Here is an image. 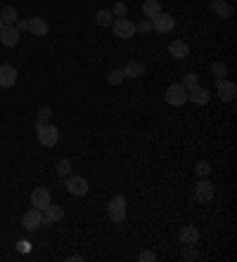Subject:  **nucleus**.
Returning <instances> with one entry per match:
<instances>
[{"label": "nucleus", "instance_id": "obj_21", "mask_svg": "<svg viewBox=\"0 0 237 262\" xmlns=\"http://www.w3.org/2000/svg\"><path fill=\"white\" fill-rule=\"evenodd\" d=\"M159 12H162V3H159V0H145V3H143V14H145V19L154 17V14H159Z\"/></svg>", "mask_w": 237, "mask_h": 262}, {"label": "nucleus", "instance_id": "obj_7", "mask_svg": "<svg viewBox=\"0 0 237 262\" xmlns=\"http://www.w3.org/2000/svg\"><path fill=\"white\" fill-rule=\"evenodd\" d=\"M150 24H152V29L159 31V33H169V31H173L175 19L166 12H159V14H154V17H150Z\"/></svg>", "mask_w": 237, "mask_h": 262}, {"label": "nucleus", "instance_id": "obj_22", "mask_svg": "<svg viewBox=\"0 0 237 262\" xmlns=\"http://www.w3.org/2000/svg\"><path fill=\"white\" fill-rule=\"evenodd\" d=\"M95 21H97L100 26H112V21H114L112 10H100V12L95 14Z\"/></svg>", "mask_w": 237, "mask_h": 262}, {"label": "nucleus", "instance_id": "obj_30", "mask_svg": "<svg viewBox=\"0 0 237 262\" xmlns=\"http://www.w3.org/2000/svg\"><path fill=\"white\" fill-rule=\"evenodd\" d=\"M112 14H114V17H126V14H128V7H126V3H116V5L112 7Z\"/></svg>", "mask_w": 237, "mask_h": 262}, {"label": "nucleus", "instance_id": "obj_13", "mask_svg": "<svg viewBox=\"0 0 237 262\" xmlns=\"http://www.w3.org/2000/svg\"><path fill=\"white\" fill-rule=\"evenodd\" d=\"M211 99V95H209V90L206 88H202V85H194V88H190L187 90V102H192V104H206Z\"/></svg>", "mask_w": 237, "mask_h": 262}, {"label": "nucleus", "instance_id": "obj_35", "mask_svg": "<svg viewBox=\"0 0 237 262\" xmlns=\"http://www.w3.org/2000/svg\"><path fill=\"white\" fill-rule=\"evenodd\" d=\"M81 260H83L81 255H71V257H69V262H81Z\"/></svg>", "mask_w": 237, "mask_h": 262}, {"label": "nucleus", "instance_id": "obj_31", "mask_svg": "<svg viewBox=\"0 0 237 262\" xmlns=\"http://www.w3.org/2000/svg\"><path fill=\"white\" fill-rule=\"evenodd\" d=\"M150 29H152L150 19H143V21H137V24H135V31H140V33H147Z\"/></svg>", "mask_w": 237, "mask_h": 262}, {"label": "nucleus", "instance_id": "obj_5", "mask_svg": "<svg viewBox=\"0 0 237 262\" xmlns=\"http://www.w3.org/2000/svg\"><path fill=\"white\" fill-rule=\"evenodd\" d=\"M64 187H67V191L71 196H86L88 194V180L81 175H67Z\"/></svg>", "mask_w": 237, "mask_h": 262}, {"label": "nucleus", "instance_id": "obj_33", "mask_svg": "<svg viewBox=\"0 0 237 262\" xmlns=\"http://www.w3.org/2000/svg\"><path fill=\"white\" fill-rule=\"evenodd\" d=\"M17 31H24V29H29V21H17V26H14Z\"/></svg>", "mask_w": 237, "mask_h": 262}, {"label": "nucleus", "instance_id": "obj_25", "mask_svg": "<svg viewBox=\"0 0 237 262\" xmlns=\"http://www.w3.org/2000/svg\"><path fill=\"white\" fill-rule=\"evenodd\" d=\"M124 69H112V71H109V76H107V83H109V85H118V83H124Z\"/></svg>", "mask_w": 237, "mask_h": 262}, {"label": "nucleus", "instance_id": "obj_12", "mask_svg": "<svg viewBox=\"0 0 237 262\" xmlns=\"http://www.w3.org/2000/svg\"><path fill=\"white\" fill-rule=\"evenodd\" d=\"M41 215H43V227H50L52 222H60V220H64V210L60 206H48L45 210H41Z\"/></svg>", "mask_w": 237, "mask_h": 262}, {"label": "nucleus", "instance_id": "obj_14", "mask_svg": "<svg viewBox=\"0 0 237 262\" xmlns=\"http://www.w3.org/2000/svg\"><path fill=\"white\" fill-rule=\"evenodd\" d=\"M0 43L5 45V48H14L19 43V31L14 26H3L0 29Z\"/></svg>", "mask_w": 237, "mask_h": 262}, {"label": "nucleus", "instance_id": "obj_18", "mask_svg": "<svg viewBox=\"0 0 237 262\" xmlns=\"http://www.w3.org/2000/svg\"><path fill=\"white\" fill-rule=\"evenodd\" d=\"M178 236H181L183 244H197V241H200V229L192 225H185L181 232H178Z\"/></svg>", "mask_w": 237, "mask_h": 262}, {"label": "nucleus", "instance_id": "obj_11", "mask_svg": "<svg viewBox=\"0 0 237 262\" xmlns=\"http://www.w3.org/2000/svg\"><path fill=\"white\" fill-rule=\"evenodd\" d=\"M17 69L14 64H3L0 67V88H12L17 83Z\"/></svg>", "mask_w": 237, "mask_h": 262}, {"label": "nucleus", "instance_id": "obj_19", "mask_svg": "<svg viewBox=\"0 0 237 262\" xmlns=\"http://www.w3.org/2000/svg\"><path fill=\"white\" fill-rule=\"evenodd\" d=\"M145 71H147V67L140 64V61H128V64L124 67L126 78H140V76H145Z\"/></svg>", "mask_w": 237, "mask_h": 262}, {"label": "nucleus", "instance_id": "obj_15", "mask_svg": "<svg viewBox=\"0 0 237 262\" xmlns=\"http://www.w3.org/2000/svg\"><path fill=\"white\" fill-rule=\"evenodd\" d=\"M169 55L175 57V59H187V55H190V45L185 43V40H171L169 43Z\"/></svg>", "mask_w": 237, "mask_h": 262}, {"label": "nucleus", "instance_id": "obj_2", "mask_svg": "<svg viewBox=\"0 0 237 262\" xmlns=\"http://www.w3.org/2000/svg\"><path fill=\"white\" fill-rule=\"evenodd\" d=\"M126 208H128V203H126L124 196H112V199H109V203H107V215H109V220H112V222H124Z\"/></svg>", "mask_w": 237, "mask_h": 262}, {"label": "nucleus", "instance_id": "obj_6", "mask_svg": "<svg viewBox=\"0 0 237 262\" xmlns=\"http://www.w3.org/2000/svg\"><path fill=\"white\" fill-rule=\"evenodd\" d=\"M213 182L209 180V177H200V182H197V187H194V196H197V201L202 203H209L213 199Z\"/></svg>", "mask_w": 237, "mask_h": 262}, {"label": "nucleus", "instance_id": "obj_34", "mask_svg": "<svg viewBox=\"0 0 237 262\" xmlns=\"http://www.w3.org/2000/svg\"><path fill=\"white\" fill-rule=\"evenodd\" d=\"M19 250H22V253H26V250H29V244H26V241H22V244H19Z\"/></svg>", "mask_w": 237, "mask_h": 262}, {"label": "nucleus", "instance_id": "obj_1", "mask_svg": "<svg viewBox=\"0 0 237 262\" xmlns=\"http://www.w3.org/2000/svg\"><path fill=\"white\" fill-rule=\"evenodd\" d=\"M36 135L43 146H55L60 142V130L52 123H36Z\"/></svg>", "mask_w": 237, "mask_h": 262}, {"label": "nucleus", "instance_id": "obj_3", "mask_svg": "<svg viewBox=\"0 0 237 262\" xmlns=\"http://www.w3.org/2000/svg\"><path fill=\"white\" fill-rule=\"evenodd\" d=\"M112 31H114V36L121 38V40H128V38H133L137 33L135 24H133L131 19H126V17L114 19V21H112Z\"/></svg>", "mask_w": 237, "mask_h": 262}, {"label": "nucleus", "instance_id": "obj_32", "mask_svg": "<svg viewBox=\"0 0 237 262\" xmlns=\"http://www.w3.org/2000/svg\"><path fill=\"white\" fill-rule=\"evenodd\" d=\"M154 260H156V255L152 250H143V253H140V262H154Z\"/></svg>", "mask_w": 237, "mask_h": 262}, {"label": "nucleus", "instance_id": "obj_9", "mask_svg": "<svg viewBox=\"0 0 237 262\" xmlns=\"http://www.w3.org/2000/svg\"><path fill=\"white\" fill-rule=\"evenodd\" d=\"M216 92H219V99L221 102H232L237 95V85L232 80H219V85H216Z\"/></svg>", "mask_w": 237, "mask_h": 262}, {"label": "nucleus", "instance_id": "obj_26", "mask_svg": "<svg viewBox=\"0 0 237 262\" xmlns=\"http://www.w3.org/2000/svg\"><path fill=\"white\" fill-rule=\"evenodd\" d=\"M57 175L60 177H67V175H71V161L69 159H62V161H57Z\"/></svg>", "mask_w": 237, "mask_h": 262}, {"label": "nucleus", "instance_id": "obj_28", "mask_svg": "<svg viewBox=\"0 0 237 262\" xmlns=\"http://www.w3.org/2000/svg\"><path fill=\"white\" fill-rule=\"evenodd\" d=\"M50 118H52L50 106H41V109H38V123H50Z\"/></svg>", "mask_w": 237, "mask_h": 262}, {"label": "nucleus", "instance_id": "obj_24", "mask_svg": "<svg viewBox=\"0 0 237 262\" xmlns=\"http://www.w3.org/2000/svg\"><path fill=\"white\" fill-rule=\"evenodd\" d=\"M181 257H183V260H197V257H200V253H197V248H194V244H183Z\"/></svg>", "mask_w": 237, "mask_h": 262}, {"label": "nucleus", "instance_id": "obj_36", "mask_svg": "<svg viewBox=\"0 0 237 262\" xmlns=\"http://www.w3.org/2000/svg\"><path fill=\"white\" fill-rule=\"evenodd\" d=\"M0 29H3V19H0Z\"/></svg>", "mask_w": 237, "mask_h": 262}, {"label": "nucleus", "instance_id": "obj_10", "mask_svg": "<svg viewBox=\"0 0 237 262\" xmlns=\"http://www.w3.org/2000/svg\"><path fill=\"white\" fill-rule=\"evenodd\" d=\"M52 203V199H50V191L45 189V187H38V189H33V194H31V206L33 208H38V210H45V208Z\"/></svg>", "mask_w": 237, "mask_h": 262}, {"label": "nucleus", "instance_id": "obj_16", "mask_svg": "<svg viewBox=\"0 0 237 262\" xmlns=\"http://www.w3.org/2000/svg\"><path fill=\"white\" fill-rule=\"evenodd\" d=\"M29 31H31V36L43 38V36H48L50 26H48V21H45V19L33 17V19H29Z\"/></svg>", "mask_w": 237, "mask_h": 262}, {"label": "nucleus", "instance_id": "obj_20", "mask_svg": "<svg viewBox=\"0 0 237 262\" xmlns=\"http://www.w3.org/2000/svg\"><path fill=\"white\" fill-rule=\"evenodd\" d=\"M0 19H3V26H14L17 24V10L12 5H5L0 10Z\"/></svg>", "mask_w": 237, "mask_h": 262}, {"label": "nucleus", "instance_id": "obj_29", "mask_svg": "<svg viewBox=\"0 0 237 262\" xmlns=\"http://www.w3.org/2000/svg\"><path fill=\"white\" fill-rule=\"evenodd\" d=\"M194 172H197L200 177H209V175H211V165L206 163V161H200V163H197V168H194Z\"/></svg>", "mask_w": 237, "mask_h": 262}, {"label": "nucleus", "instance_id": "obj_27", "mask_svg": "<svg viewBox=\"0 0 237 262\" xmlns=\"http://www.w3.org/2000/svg\"><path fill=\"white\" fill-rule=\"evenodd\" d=\"M185 90H190V88H194V85H200V76L197 73H187L185 78H183V83H181Z\"/></svg>", "mask_w": 237, "mask_h": 262}, {"label": "nucleus", "instance_id": "obj_4", "mask_svg": "<svg viewBox=\"0 0 237 262\" xmlns=\"http://www.w3.org/2000/svg\"><path fill=\"white\" fill-rule=\"evenodd\" d=\"M164 99H166V104H171V106H183V104L187 102V90L181 85V83L169 85V88H166V95H164Z\"/></svg>", "mask_w": 237, "mask_h": 262}, {"label": "nucleus", "instance_id": "obj_17", "mask_svg": "<svg viewBox=\"0 0 237 262\" xmlns=\"http://www.w3.org/2000/svg\"><path fill=\"white\" fill-rule=\"evenodd\" d=\"M211 10L219 14L221 19H232V14H235L232 5H228V0H213V3H211Z\"/></svg>", "mask_w": 237, "mask_h": 262}, {"label": "nucleus", "instance_id": "obj_8", "mask_svg": "<svg viewBox=\"0 0 237 262\" xmlns=\"http://www.w3.org/2000/svg\"><path fill=\"white\" fill-rule=\"evenodd\" d=\"M22 227L29 229V232L41 229V227H43V215H41V210H38V208H31L29 213H24V217H22Z\"/></svg>", "mask_w": 237, "mask_h": 262}, {"label": "nucleus", "instance_id": "obj_23", "mask_svg": "<svg viewBox=\"0 0 237 262\" xmlns=\"http://www.w3.org/2000/svg\"><path fill=\"white\" fill-rule=\"evenodd\" d=\"M211 73H213V78H216V80H223L225 76H228V67H225L223 61H213V64H211Z\"/></svg>", "mask_w": 237, "mask_h": 262}]
</instances>
